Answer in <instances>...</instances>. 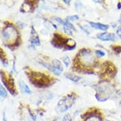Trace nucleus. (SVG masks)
<instances>
[{"instance_id": "1", "label": "nucleus", "mask_w": 121, "mask_h": 121, "mask_svg": "<svg viewBox=\"0 0 121 121\" xmlns=\"http://www.w3.org/2000/svg\"><path fill=\"white\" fill-rule=\"evenodd\" d=\"M2 37L6 44H9L12 43L13 44L18 45V32L17 30L13 25L9 24L6 27L3 29L2 31Z\"/></svg>"}, {"instance_id": "2", "label": "nucleus", "mask_w": 121, "mask_h": 121, "mask_svg": "<svg viewBox=\"0 0 121 121\" xmlns=\"http://www.w3.org/2000/svg\"><path fill=\"white\" fill-rule=\"evenodd\" d=\"M28 77L32 84L38 87H47L50 85V79L47 75L38 72H31Z\"/></svg>"}, {"instance_id": "3", "label": "nucleus", "mask_w": 121, "mask_h": 121, "mask_svg": "<svg viewBox=\"0 0 121 121\" xmlns=\"http://www.w3.org/2000/svg\"><path fill=\"white\" fill-rule=\"evenodd\" d=\"M110 93V89L107 85L105 84V82L101 83L96 87V93L95 95V97L98 101H107L108 99L105 97V96H107V97L108 98Z\"/></svg>"}, {"instance_id": "4", "label": "nucleus", "mask_w": 121, "mask_h": 121, "mask_svg": "<svg viewBox=\"0 0 121 121\" xmlns=\"http://www.w3.org/2000/svg\"><path fill=\"white\" fill-rule=\"evenodd\" d=\"M74 101H75L74 96L69 95L62 98L58 102L57 108L60 112H64L71 107L74 103Z\"/></svg>"}, {"instance_id": "5", "label": "nucleus", "mask_w": 121, "mask_h": 121, "mask_svg": "<svg viewBox=\"0 0 121 121\" xmlns=\"http://www.w3.org/2000/svg\"><path fill=\"white\" fill-rule=\"evenodd\" d=\"M1 81L4 84L5 87L8 89L10 93L13 95H15V83H14V79L12 77V75H10L9 79H7L6 76L4 75V73L3 71H1Z\"/></svg>"}, {"instance_id": "6", "label": "nucleus", "mask_w": 121, "mask_h": 121, "mask_svg": "<svg viewBox=\"0 0 121 121\" xmlns=\"http://www.w3.org/2000/svg\"><path fill=\"white\" fill-rule=\"evenodd\" d=\"M79 55L82 60H84V63L86 65L93 64L94 58L89 50L87 49H82L81 52H79Z\"/></svg>"}, {"instance_id": "7", "label": "nucleus", "mask_w": 121, "mask_h": 121, "mask_svg": "<svg viewBox=\"0 0 121 121\" xmlns=\"http://www.w3.org/2000/svg\"><path fill=\"white\" fill-rule=\"evenodd\" d=\"M49 69L56 75H61L63 72L64 68L62 65V63L57 59H55L52 61V65H50Z\"/></svg>"}, {"instance_id": "8", "label": "nucleus", "mask_w": 121, "mask_h": 121, "mask_svg": "<svg viewBox=\"0 0 121 121\" xmlns=\"http://www.w3.org/2000/svg\"><path fill=\"white\" fill-rule=\"evenodd\" d=\"M67 40L61 35L58 34H54V36L52 41V44L54 47L56 48H62L65 46Z\"/></svg>"}, {"instance_id": "9", "label": "nucleus", "mask_w": 121, "mask_h": 121, "mask_svg": "<svg viewBox=\"0 0 121 121\" xmlns=\"http://www.w3.org/2000/svg\"><path fill=\"white\" fill-rule=\"evenodd\" d=\"M31 36L30 38L29 41L31 44V45L33 46H39L41 44V42H40L39 37L38 36V33L36 31V30L34 28L33 26L31 27V32H30Z\"/></svg>"}, {"instance_id": "10", "label": "nucleus", "mask_w": 121, "mask_h": 121, "mask_svg": "<svg viewBox=\"0 0 121 121\" xmlns=\"http://www.w3.org/2000/svg\"><path fill=\"white\" fill-rule=\"evenodd\" d=\"M97 38L103 41H115L116 39L115 34L108 32H103L97 35Z\"/></svg>"}, {"instance_id": "11", "label": "nucleus", "mask_w": 121, "mask_h": 121, "mask_svg": "<svg viewBox=\"0 0 121 121\" xmlns=\"http://www.w3.org/2000/svg\"><path fill=\"white\" fill-rule=\"evenodd\" d=\"M30 3L31 1H25L21 6L20 12L23 13L32 12V10H34V6H33V4H31Z\"/></svg>"}, {"instance_id": "12", "label": "nucleus", "mask_w": 121, "mask_h": 121, "mask_svg": "<svg viewBox=\"0 0 121 121\" xmlns=\"http://www.w3.org/2000/svg\"><path fill=\"white\" fill-rule=\"evenodd\" d=\"M89 24H90V26H91L92 27L95 28L96 29L103 30V31L107 30L109 28V26H108V25L101 24V23H98V22H89Z\"/></svg>"}, {"instance_id": "13", "label": "nucleus", "mask_w": 121, "mask_h": 121, "mask_svg": "<svg viewBox=\"0 0 121 121\" xmlns=\"http://www.w3.org/2000/svg\"><path fill=\"white\" fill-rule=\"evenodd\" d=\"M19 83V87H20V91L22 92V93L25 94H30L31 93V90L29 88V87L28 86V85L23 81L22 80L20 79L18 82Z\"/></svg>"}, {"instance_id": "14", "label": "nucleus", "mask_w": 121, "mask_h": 121, "mask_svg": "<svg viewBox=\"0 0 121 121\" xmlns=\"http://www.w3.org/2000/svg\"><path fill=\"white\" fill-rule=\"evenodd\" d=\"M75 46H76L75 41L72 39H67L64 49L65 50H72L75 48Z\"/></svg>"}, {"instance_id": "15", "label": "nucleus", "mask_w": 121, "mask_h": 121, "mask_svg": "<svg viewBox=\"0 0 121 121\" xmlns=\"http://www.w3.org/2000/svg\"><path fill=\"white\" fill-rule=\"evenodd\" d=\"M65 76L67 79L71 80L73 82H78L81 79V78L79 77V76L74 75L73 73H69V72H66V73H65Z\"/></svg>"}, {"instance_id": "16", "label": "nucleus", "mask_w": 121, "mask_h": 121, "mask_svg": "<svg viewBox=\"0 0 121 121\" xmlns=\"http://www.w3.org/2000/svg\"><path fill=\"white\" fill-rule=\"evenodd\" d=\"M85 121H101V119L98 115H89V117L86 119Z\"/></svg>"}, {"instance_id": "17", "label": "nucleus", "mask_w": 121, "mask_h": 121, "mask_svg": "<svg viewBox=\"0 0 121 121\" xmlns=\"http://www.w3.org/2000/svg\"><path fill=\"white\" fill-rule=\"evenodd\" d=\"M0 95L3 98H6L8 96V93L6 92V89H4L3 85H0Z\"/></svg>"}, {"instance_id": "18", "label": "nucleus", "mask_w": 121, "mask_h": 121, "mask_svg": "<svg viewBox=\"0 0 121 121\" xmlns=\"http://www.w3.org/2000/svg\"><path fill=\"white\" fill-rule=\"evenodd\" d=\"M79 17L78 15H72V16H69L66 18V22H70L71 21H74L75 20H78Z\"/></svg>"}, {"instance_id": "19", "label": "nucleus", "mask_w": 121, "mask_h": 121, "mask_svg": "<svg viewBox=\"0 0 121 121\" xmlns=\"http://www.w3.org/2000/svg\"><path fill=\"white\" fill-rule=\"evenodd\" d=\"M63 62H64V64L65 65L66 67H69V65L70 64V58L68 57L67 56H66L64 58Z\"/></svg>"}, {"instance_id": "20", "label": "nucleus", "mask_w": 121, "mask_h": 121, "mask_svg": "<svg viewBox=\"0 0 121 121\" xmlns=\"http://www.w3.org/2000/svg\"><path fill=\"white\" fill-rule=\"evenodd\" d=\"M113 50L116 53H121V46H113Z\"/></svg>"}, {"instance_id": "21", "label": "nucleus", "mask_w": 121, "mask_h": 121, "mask_svg": "<svg viewBox=\"0 0 121 121\" xmlns=\"http://www.w3.org/2000/svg\"><path fill=\"white\" fill-rule=\"evenodd\" d=\"M62 121H72V118L70 116L69 114H66V115H65V116L63 117Z\"/></svg>"}, {"instance_id": "22", "label": "nucleus", "mask_w": 121, "mask_h": 121, "mask_svg": "<svg viewBox=\"0 0 121 121\" xmlns=\"http://www.w3.org/2000/svg\"><path fill=\"white\" fill-rule=\"evenodd\" d=\"M95 53L99 57H102V56H104L105 55V53L101 51V50H96V51H95Z\"/></svg>"}, {"instance_id": "23", "label": "nucleus", "mask_w": 121, "mask_h": 121, "mask_svg": "<svg viewBox=\"0 0 121 121\" xmlns=\"http://www.w3.org/2000/svg\"><path fill=\"white\" fill-rule=\"evenodd\" d=\"M54 18H55V19H54V20H56V22H58V23H59L60 24H62V25H64V21H63V20H62V19H61V18H59V17H54Z\"/></svg>"}, {"instance_id": "24", "label": "nucleus", "mask_w": 121, "mask_h": 121, "mask_svg": "<svg viewBox=\"0 0 121 121\" xmlns=\"http://www.w3.org/2000/svg\"><path fill=\"white\" fill-rule=\"evenodd\" d=\"M117 34L121 38V26H119L117 29Z\"/></svg>"}, {"instance_id": "25", "label": "nucleus", "mask_w": 121, "mask_h": 121, "mask_svg": "<svg viewBox=\"0 0 121 121\" xmlns=\"http://www.w3.org/2000/svg\"><path fill=\"white\" fill-rule=\"evenodd\" d=\"M63 2L65 3H66V4H68V5H69L70 3V1H67V0H64V1H63Z\"/></svg>"}, {"instance_id": "26", "label": "nucleus", "mask_w": 121, "mask_h": 121, "mask_svg": "<svg viewBox=\"0 0 121 121\" xmlns=\"http://www.w3.org/2000/svg\"><path fill=\"white\" fill-rule=\"evenodd\" d=\"M3 121H7V119H6V115H5L4 113H3Z\"/></svg>"}, {"instance_id": "27", "label": "nucleus", "mask_w": 121, "mask_h": 121, "mask_svg": "<svg viewBox=\"0 0 121 121\" xmlns=\"http://www.w3.org/2000/svg\"><path fill=\"white\" fill-rule=\"evenodd\" d=\"M118 9H121V3H118V6H117Z\"/></svg>"}, {"instance_id": "28", "label": "nucleus", "mask_w": 121, "mask_h": 121, "mask_svg": "<svg viewBox=\"0 0 121 121\" xmlns=\"http://www.w3.org/2000/svg\"><path fill=\"white\" fill-rule=\"evenodd\" d=\"M119 22L121 23V17H120V20H119Z\"/></svg>"}, {"instance_id": "29", "label": "nucleus", "mask_w": 121, "mask_h": 121, "mask_svg": "<svg viewBox=\"0 0 121 121\" xmlns=\"http://www.w3.org/2000/svg\"></svg>"}]
</instances>
